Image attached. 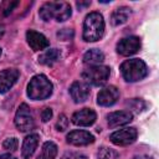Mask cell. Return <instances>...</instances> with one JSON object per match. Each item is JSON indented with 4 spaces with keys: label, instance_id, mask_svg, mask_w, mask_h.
I'll return each mask as SVG.
<instances>
[{
    "label": "cell",
    "instance_id": "1f68e13d",
    "mask_svg": "<svg viewBox=\"0 0 159 159\" xmlns=\"http://www.w3.org/2000/svg\"><path fill=\"white\" fill-rule=\"evenodd\" d=\"M2 34H4V27H2L1 25H0V37L2 36Z\"/></svg>",
    "mask_w": 159,
    "mask_h": 159
},
{
    "label": "cell",
    "instance_id": "277c9868",
    "mask_svg": "<svg viewBox=\"0 0 159 159\" xmlns=\"http://www.w3.org/2000/svg\"><path fill=\"white\" fill-rule=\"evenodd\" d=\"M120 72L125 81L137 82V81L143 80L147 76L148 68H147V65L142 60L132 58V60L124 61L120 65Z\"/></svg>",
    "mask_w": 159,
    "mask_h": 159
},
{
    "label": "cell",
    "instance_id": "4fadbf2b",
    "mask_svg": "<svg viewBox=\"0 0 159 159\" xmlns=\"http://www.w3.org/2000/svg\"><path fill=\"white\" fill-rule=\"evenodd\" d=\"M70 94L76 103H82L89 96V86L84 82L76 81L72 83V86L70 88Z\"/></svg>",
    "mask_w": 159,
    "mask_h": 159
},
{
    "label": "cell",
    "instance_id": "6da1fadb",
    "mask_svg": "<svg viewBox=\"0 0 159 159\" xmlns=\"http://www.w3.org/2000/svg\"><path fill=\"white\" fill-rule=\"evenodd\" d=\"M71 14H72L71 5L65 1L45 2L39 11V15L43 21H50L51 19H55L58 22L67 20L71 16Z\"/></svg>",
    "mask_w": 159,
    "mask_h": 159
},
{
    "label": "cell",
    "instance_id": "d6a6232c",
    "mask_svg": "<svg viewBox=\"0 0 159 159\" xmlns=\"http://www.w3.org/2000/svg\"><path fill=\"white\" fill-rule=\"evenodd\" d=\"M0 56H1V48H0Z\"/></svg>",
    "mask_w": 159,
    "mask_h": 159
},
{
    "label": "cell",
    "instance_id": "8fae6325",
    "mask_svg": "<svg viewBox=\"0 0 159 159\" xmlns=\"http://www.w3.org/2000/svg\"><path fill=\"white\" fill-rule=\"evenodd\" d=\"M66 139L72 145H88L94 142V137L86 130H72L67 134Z\"/></svg>",
    "mask_w": 159,
    "mask_h": 159
},
{
    "label": "cell",
    "instance_id": "2e32d148",
    "mask_svg": "<svg viewBox=\"0 0 159 159\" xmlns=\"http://www.w3.org/2000/svg\"><path fill=\"white\" fill-rule=\"evenodd\" d=\"M37 144H39V135L37 134H30V135H27L24 139V143H22V149H21L22 158L24 159H29L34 154Z\"/></svg>",
    "mask_w": 159,
    "mask_h": 159
},
{
    "label": "cell",
    "instance_id": "f546056e",
    "mask_svg": "<svg viewBox=\"0 0 159 159\" xmlns=\"http://www.w3.org/2000/svg\"><path fill=\"white\" fill-rule=\"evenodd\" d=\"M0 159H15L11 154H2V155H0Z\"/></svg>",
    "mask_w": 159,
    "mask_h": 159
},
{
    "label": "cell",
    "instance_id": "d4e9b609",
    "mask_svg": "<svg viewBox=\"0 0 159 159\" xmlns=\"http://www.w3.org/2000/svg\"><path fill=\"white\" fill-rule=\"evenodd\" d=\"M17 5H19V1H5V2L2 4L4 15H9V14L12 11V9H14L15 6H17Z\"/></svg>",
    "mask_w": 159,
    "mask_h": 159
},
{
    "label": "cell",
    "instance_id": "30bf717a",
    "mask_svg": "<svg viewBox=\"0 0 159 159\" xmlns=\"http://www.w3.org/2000/svg\"><path fill=\"white\" fill-rule=\"evenodd\" d=\"M19 71L16 68H7L0 72V93H6L17 81Z\"/></svg>",
    "mask_w": 159,
    "mask_h": 159
},
{
    "label": "cell",
    "instance_id": "484cf974",
    "mask_svg": "<svg viewBox=\"0 0 159 159\" xmlns=\"http://www.w3.org/2000/svg\"><path fill=\"white\" fill-rule=\"evenodd\" d=\"M72 35H73V31L72 30H68V29H63V30H61V31L57 32V36L60 39H62V40H68L70 37H72Z\"/></svg>",
    "mask_w": 159,
    "mask_h": 159
},
{
    "label": "cell",
    "instance_id": "3957f363",
    "mask_svg": "<svg viewBox=\"0 0 159 159\" xmlns=\"http://www.w3.org/2000/svg\"><path fill=\"white\" fill-rule=\"evenodd\" d=\"M52 93V83L43 75H36L27 84V96L31 99H46Z\"/></svg>",
    "mask_w": 159,
    "mask_h": 159
},
{
    "label": "cell",
    "instance_id": "e0dca14e",
    "mask_svg": "<svg viewBox=\"0 0 159 159\" xmlns=\"http://www.w3.org/2000/svg\"><path fill=\"white\" fill-rule=\"evenodd\" d=\"M129 15H130V9H129V7H127V6L117 7V9L112 12L111 22H112V25H114V26L122 25V24L127 22Z\"/></svg>",
    "mask_w": 159,
    "mask_h": 159
},
{
    "label": "cell",
    "instance_id": "7c38bea8",
    "mask_svg": "<svg viewBox=\"0 0 159 159\" xmlns=\"http://www.w3.org/2000/svg\"><path fill=\"white\" fill-rule=\"evenodd\" d=\"M96 112L89 109V108H83L72 116V122L76 125H82V127H88L92 125L96 122Z\"/></svg>",
    "mask_w": 159,
    "mask_h": 159
},
{
    "label": "cell",
    "instance_id": "ba28073f",
    "mask_svg": "<svg viewBox=\"0 0 159 159\" xmlns=\"http://www.w3.org/2000/svg\"><path fill=\"white\" fill-rule=\"evenodd\" d=\"M140 48V40L137 36L122 39L117 45V52L123 56H130Z\"/></svg>",
    "mask_w": 159,
    "mask_h": 159
},
{
    "label": "cell",
    "instance_id": "9c48e42d",
    "mask_svg": "<svg viewBox=\"0 0 159 159\" xmlns=\"http://www.w3.org/2000/svg\"><path fill=\"white\" fill-rule=\"evenodd\" d=\"M118 98H119V91L114 86H109L99 91L97 96V103L99 106L108 107V106H113L118 101Z\"/></svg>",
    "mask_w": 159,
    "mask_h": 159
},
{
    "label": "cell",
    "instance_id": "44dd1931",
    "mask_svg": "<svg viewBox=\"0 0 159 159\" xmlns=\"http://www.w3.org/2000/svg\"><path fill=\"white\" fill-rule=\"evenodd\" d=\"M97 157H98V159H117L118 158V153L116 150L111 149V148L102 147V148H99Z\"/></svg>",
    "mask_w": 159,
    "mask_h": 159
},
{
    "label": "cell",
    "instance_id": "f1b7e54d",
    "mask_svg": "<svg viewBox=\"0 0 159 159\" xmlns=\"http://www.w3.org/2000/svg\"><path fill=\"white\" fill-rule=\"evenodd\" d=\"M89 4H91V1H77V2H76L77 7H78L80 10H81V9H83V7L89 6Z\"/></svg>",
    "mask_w": 159,
    "mask_h": 159
},
{
    "label": "cell",
    "instance_id": "4316f807",
    "mask_svg": "<svg viewBox=\"0 0 159 159\" xmlns=\"http://www.w3.org/2000/svg\"><path fill=\"white\" fill-rule=\"evenodd\" d=\"M63 159H88V158L81 153H66L63 155Z\"/></svg>",
    "mask_w": 159,
    "mask_h": 159
},
{
    "label": "cell",
    "instance_id": "7402d4cb",
    "mask_svg": "<svg viewBox=\"0 0 159 159\" xmlns=\"http://www.w3.org/2000/svg\"><path fill=\"white\" fill-rule=\"evenodd\" d=\"M67 127H68V119L65 114H61L58 117V120L56 122V129L58 132H63L67 129Z\"/></svg>",
    "mask_w": 159,
    "mask_h": 159
},
{
    "label": "cell",
    "instance_id": "d6986e66",
    "mask_svg": "<svg viewBox=\"0 0 159 159\" xmlns=\"http://www.w3.org/2000/svg\"><path fill=\"white\" fill-rule=\"evenodd\" d=\"M60 58V51L57 48H50L47 51H45L40 57H39V62L46 66H51L53 65L57 60Z\"/></svg>",
    "mask_w": 159,
    "mask_h": 159
},
{
    "label": "cell",
    "instance_id": "5b68a950",
    "mask_svg": "<svg viewBox=\"0 0 159 159\" xmlns=\"http://www.w3.org/2000/svg\"><path fill=\"white\" fill-rule=\"evenodd\" d=\"M82 77L94 86H102L107 82L109 77V67L107 66H91L82 72Z\"/></svg>",
    "mask_w": 159,
    "mask_h": 159
},
{
    "label": "cell",
    "instance_id": "83f0119b",
    "mask_svg": "<svg viewBox=\"0 0 159 159\" xmlns=\"http://www.w3.org/2000/svg\"><path fill=\"white\" fill-rule=\"evenodd\" d=\"M51 117H52V109H51V108H48V107L43 108V111H42V113H41L42 122H47V120H50V119H51Z\"/></svg>",
    "mask_w": 159,
    "mask_h": 159
},
{
    "label": "cell",
    "instance_id": "ffe728a7",
    "mask_svg": "<svg viewBox=\"0 0 159 159\" xmlns=\"http://www.w3.org/2000/svg\"><path fill=\"white\" fill-rule=\"evenodd\" d=\"M57 155V145L52 142H46L42 145V150L37 159H55Z\"/></svg>",
    "mask_w": 159,
    "mask_h": 159
},
{
    "label": "cell",
    "instance_id": "cb8c5ba5",
    "mask_svg": "<svg viewBox=\"0 0 159 159\" xmlns=\"http://www.w3.org/2000/svg\"><path fill=\"white\" fill-rule=\"evenodd\" d=\"M127 104H128L133 111H135V112H140V111H143L144 107H145L144 102L140 101V99H132V101H129Z\"/></svg>",
    "mask_w": 159,
    "mask_h": 159
},
{
    "label": "cell",
    "instance_id": "7a4b0ae2",
    "mask_svg": "<svg viewBox=\"0 0 159 159\" xmlns=\"http://www.w3.org/2000/svg\"><path fill=\"white\" fill-rule=\"evenodd\" d=\"M104 32V20L99 12H91L83 22V40L93 42L99 40Z\"/></svg>",
    "mask_w": 159,
    "mask_h": 159
},
{
    "label": "cell",
    "instance_id": "5bb4252c",
    "mask_svg": "<svg viewBox=\"0 0 159 159\" xmlns=\"http://www.w3.org/2000/svg\"><path fill=\"white\" fill-rule=\"evenodd\" d=\"M26 40L34 51H41L48 46L47 39L42 34H40L35 30H29L26 32Z\"/></svg>",
    "mask_w": 159,
    "mask_h": 159
},
{
    "label": "cell",
    "instance_id": "9a60e30c",
    "mask_svg": "<svg viewBox=\"0 0 159 159\" xmlns=\"http://www.w3.org/2000/svg\"><path fill=\"white\" fill-rule=\"evenodd\" d=\"M132 119H133V114H132L129 111L113 112V113H109V114L107 116L108 125L112 127V128H116V127H119V125L128 124Z\"/></svg>",
    "mask_w": 159,
    "mask_h": 159
},
{
    "label": "cell",
    "instance_id": "603a6c76",
    "mask_svg": "<svg viewBox=\"0 0 159 159\" xmlns=\"http://www.w3.org/2000/svg\"><path fill=\"white\" fill-rule=\"evenodd\" d=\"M17 145H19V142H17L16 138H7V139H5V142L2 143V147H4L5 149H7V150H11V152L16 150V149H17Z\"/></svg>",
    "mask_w": 159,
    "mask_h": 159
},
{
    "label": "cell",
    "instance_id": "4dcf8cb0",
    "mask_svg": "<svg viewBox=\"0 0 159 159\" xmlns=\"http://www.w3.org/2000/svg\"><path fill=\"white\" fill-rule=\"evenodd\" d=\"M133 159H150V158L147 155H138V157H134Z\"/></svg>",
    "mask_w": 159,
    "mask_h": 159
},
{
    "label": "cell",
    "instance_id": "8992f818",
    "mask_svg": "<svg viewBox=\"0 0 159 159\" xmlns=\"http://www.w3.org/2000/svg\"><path fill=\"white\" fill-rule=\"evenodd\" d=\"M15 125L21 132H29V130L34 129V127H35L34 116H32L30 107L26 103L20 104V107L15 114Z\"/></svg>",
    "mask_w": 159,
    "mask_h": 159
},
{
    "label": "cell",
    "instance_id": "52a82bcc",
    "mask_svg": "<svg viewBox=\"0 0 159 159\" xmlns=\"http://www.w3.org/2000/svg\"><path fill=\"white\" fill-rule=\"evenodd\" d=\"M137 134H138L137 129L133 127L123 128V129H119L112 133L109 139L116 145H128V144H132L137 139Z\"/></svg>",
    "mask_w": 159,
    "mask_h": 159
},
{
    "label": "cell",
    "instance_id": "ac0fdd59",
    "mask_svg": "<svg viewBox=\"0 0 159 159\" xmlns=\"http://www.w3.org/2000/svg\"><path fill=\"white\" fill-rule=\"evenodd\" d=\"M103 60H104V55L98 48H92V50L87 51L83 56V62L87 65H92V66L99 65L101 62H103Z\"/></svg>",
    "mask_w": 159,
    "mask_h": 159
}]
</instances>
